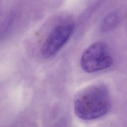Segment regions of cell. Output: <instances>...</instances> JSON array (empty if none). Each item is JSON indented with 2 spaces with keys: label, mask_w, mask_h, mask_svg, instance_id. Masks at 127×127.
<instances>
[{
  "label": "cell",
  "mask_w": 127,
  "mask_h": 127,
  "mask_svg": "<svg viewBox=\"0 0 127 127\" xmlns=\"http://www.w3.org/2000/svg\"><path fill=\"white\" fill-rule=\"evenodd\" d=\"M111 105L108 88L103 84H94L80 91L74 102L76 116L84 120L101 118L109 111Z\"/></svg>",
  "instance_id": "6da1fadb"
},
{
  "label": "cell",
  "mask_w": 127,
  "mask_h": 127,
  "mask_svg": "<svg viewBox=\"0 0 127 127\" xmlns=\"http://www.w3.org/2000/svg\"><path fill=\"white\" fill-rule=\"evenodd\" d=\"M113 59L107 46L101 42L91 45L82 55L80 64L87 73H93L105 69L113 64Z\"/></svg>",
  "instance_id": "7a4b0ae2"
},
{
  "label": "cell",
  "mask_w": 127,
  "mask_h": 127,
  "mask_svg": "<svg viewBox=\"0 0 127 127\" xmlns=\"http://www.w3.org/2000/svg\"><path fill=\"white\" fill-rule=\"evenodd\" d=\"M74 30L71 21H62L55 25L48 34L41 48L42 56L49 58L56 55L67 42Z\"/></svg>",
  "instance_id": "3957f363"
},
{
  "label": "cell",
  "mask_w": 127,
  "mask_h": 127,
  "mask_svg": "<svg viewBox=\"0 0 127 127\" xmlns=\"http://www.w3.org/2000/svg\"><path fill=\"white\" fill-rule=\"evenodd\" d=\"M120 21V16L117 11H112L107 14L103 19L100 30L102 32L112 31L117 27Z\"/></svg>",
  "instance_id": "277c9868"
}]
</instances>
